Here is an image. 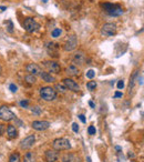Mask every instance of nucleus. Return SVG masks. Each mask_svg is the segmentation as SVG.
Instances as JSON below:
<instances>
[{
	"instance_id": "1",
	"label": "nucleus",
	"mask_w": 144,
	"mask_h": 162,
	"mask_svg": "<svg viewBox=\"0 0 144 162\" xmlns=\"http://www.w3.org/2000/svg\"><path fill=\"white\" fill-rule=\"evenodd\" d=\"M52 148L53 150L57 151H63V150H70L71 149V143L70 141L65 139V138H58L52 142Z\"/></svg>"
},
{
	"instance_id": "2",
	"label": "nucleus",
	"mask_w": 144,
	"mask_h": 162,
	"mask_svg": "<svg viewBox=\"0 0 144 162\" xmlns=\"http://www.w3.org/2000/svg\"><path fill=\"white\" fill-rule=\"evenodd\" d=\"M40 97L44 101H53L57 98V91L51 87H43L40 89Z\"/></svg>"
},
{
	"instance_id": "3",
	"label": "nucleus",
	"mask_w": 144,
	"mask_h": 162,
	"mask_svg": "<svg viewBox=\"0 0 144 162\" xmlns=\"http://www.w3.org/2000/svg\"><path fill=\"white\" fill-rule=\"evenodd\" d=\"M23 27H25L26 31L29 32V34H33L36 31L39 30L40 25L33 18H30V17H28V18L25 19V22H23Z\"/></svg>"
},
{
	"instance_id": "4",
	"label": "nucleus",
	"mask_w": 144,
	"mask_h": 162,
	"mask_svg": "<svg viewBox=\"0 0 144 162\" xmlns=\"http://www.w3.org/2000/svg\"><path fill=\"white\" fill-rule=\"evenodd\" d=\"M117 25L115 23H112V22H107L104 23L101 28V34L105 37H111V36H114L117 34Z\"/></svg>"
},
{
	"instance_id": "5",
	"label": "nucleus",
	"mask_w": 144,
	"mask_h": 162,
	"mask_svg": "<svg viewBox=\"0 0 144 162\" xmlns=\"http://www.w3.org/2000/svg\"><path fill=\"white\" fill-rule=\"evenodd\" d=\"M15 118V113L10 110L7 106H1L0 107V120H2V121H11Z\"/></svg>"
},
{
	"instance_id": "6",
	"label": "nucleus",
	"mask_w": 144,
	"mask_h": 162,
	"mask_svg": "<svg viewBox=\"0 0 144 162\" xmlns=\"http://www.w3.org/2000/svg\"><path fill=\"white\" fill-rule=\"evenodd\" d=\"M78 47V39L74 34H71L67 38L65 45H63V49L65 51H73Z\"/></svg>"
},
{
	"instance_id": "7",
	"label": "nucleus",
	"mask_w": 144,
	"mask_h": 162,
	"mask_svg": "<svg viewBox=\"0 0 144 162\" xmlns=\"http://www.w3.org/2000/svg\"><path fill=\"white\" fill-rule=\"evenodd\" d=\"M34 142H36V137L34 135H30L26 137L25 139H22L21 142H20V148L23 150L30 149V148L33 147Z\"/></svg>"
},
{
	"instance_id": "8",
	"label": "nucleus",
	"mask_w": 144,
	"mask_h": 162,
	"mask_svg": "<svg viewBox=\"0 0 144 162\" xmlns=\"http://www.w3.org/2000/svg\"><path fill=\"white\" fill-rule=\"evenodd\" d=\"M43 63H44V67L48 69L49 72H51V74H60L61 67L57 61H44Z\"/></svg>"
},
{
	"instance_id": "9",
	"label": "nucleus",
	"mask_w": 144,
	"mask_h": 162,
	"mask_svg": "<svg viewBox=\"0 0 144 162\" xmlns=\"http://www.w3.org/2000/svg\"><path fill=\"white\" fill-rule=\"evenodd\" d=\"M63 81V85L65 86V88L69 89V90H71V91L73 92H79L80 91V86L78 85L74 80L70 79V78H65V79L62 80Z\"/></svg>"
},
{
	"instance_id": "10",
	"label": "nucleus",
	"mask_w": 144,
	"mask_h": 162,
	"mask_svg": "<svg viewBox=\"0 0 144 162\" xmlns=\"http://www.w3.org/2000/svg\"><path fill=\"white\" fill-rule=\"evenodd\" d=\"M32 128L34 129V130H37V131H44V130H47V129L50 128V125H51V123L49 122V121H41V120H37V121H33L32 122Z\"/></svg>"
},
{
	"instance_id": "11",
	"label": "nucleus",
	"mask_w": 144,
	"mask_h": 162,
	"mask_svg": "<svg viewBox=\"0 0 144 162\" xmlns=\"http://www.w3.org/2000/svg\"><path fill=\"white\" fill-rule=\"evenodd\" d=\"M59 159V153L57 150H47L44 153V160L47 162H55Z\"/></svg>"
},
{
	"instance_id": "12",
	"label": "nucleus",
	"mask_w": 144,
	"mask_h": 162,
	"mask_svg": "<svg viewBox=\"0 0 144 162\" xmlns=\"http://www.w3.org/2000/svg\"><path fill=\"white\" fill-rule=\"evenodd\" d=\"M26 71L29 72V74H32V76H38V74H41V68L36 63H29L26 66Z\"/></svg>"
},
{
	"instance_id": "13",
	"label": "nucleus",
	"mask_w": 144,
	"mask_h": 162,
	"mask_svg": "<svg viewBox=\"0 0 144 162\" xmlns=\"http://www.w3.org/2000/svg\"><path fill=\"white\" fill-rule=\"evenodd\" d=\"M86 55L83 53V51H79L76 53V56H74L73 62L78 64H83L86 62Z\"/></svg>"
},
{
	"instance_id": "14",
	"label": "nucleus",
	"mask_w": 144,
	"mask_h": 162,
	"mask_svg": "<svg viewBox=\"0 0 144 162\" xmlns=\"http://www.w3.org/2000/svg\"><path fill=\"white\" fill-rule=\"evenodd\" d=\"M65 74H69V76H71V77H74V76H78V74H80V70L77 66L71 64V66H69V67L65 69Z\"/></svg>"
},
{
	"instance_id": "15",
	"label": "nucleus",
	"mask_w": 144,
	"mask_h": 162,
	"mask_svg": "<svg viewBox=\"0 0 144 162\" xmlns=\"http://www.w3.org/2000/svg\"><path fill=\"white\" fill-rule=\"evenodd\" d=\"M7 135L10 139H15V138L18 137V131H17V129L16 127H13L12 124H9L7 127Z\"/></svg>"
},
{
	"instance_id": "16",
	"label": "nucleus",
	"mask_w": 144,
	"mask_h": 162,
	"mask_svg": "<svg viewBox=\"0 0 144 162\" xmlns=\"http://www.w3.org/2000/svg\"><path fill=\"white\" fill-rule=\"evenodd\" d=\"M40 77H41V79H42L43 81H46V82H48V83H52V82H54V81H55L54 77L51 76V74H49V72H44V71H41Z\"/></svg>"
},
{
	"instance_id": "17",
	"label": "nucleus",
	"mask_w": 144,
	"mask_h": 162,
	"mask_svg": "<svg viewBox=\"0 0 144 162\" xmlns=\"http://www.w3.org/2000/svg\"><path fill=\"white\" fill-rule=\"evenodd\" d=\"M107 13L109 16H112V17H119V16L123 15V9L120 6H117L115 8H113L112 10L107 11Z\"/></svg>"
},
{
	"instance_id": "18",
	"label": "nucleus",
	"mask_w": 144,
	"mask_h": 162,
	"mask_svg": "<svg viewBox=\"0 0 144 162\" xmlns=\"http://www.w3.org/2000/svg\"><path fill=\"white\" fill-rule=\"evenodd\" d=\"M138 76H139V71H134L133 74H132L131 78H130V89H132L134 87V83L138 79Z\"/></svg>"
},
{
	"instance_id": "19",
	"label": "nucleus",
	"mask_w": 144,
	"mask_h": 162,
	"mask_svg": "<svg viewBox=\"0 0 144 162\" xmlns=\"http://www.w3.org/2000/svg\"><path fill=\"white\" fill-rule=\"evenodd\" d=\"M9 162H21V158L18 152H13L11 156L9 157Z\"/></svg>"
},
{
	"instance_id": "20",
	"label": "nucleus",
	"mask_w": 144,
	"mask_h": 162,
	"mask_svg": "<svg viewBox=\"0 0 144 162\" xmlns=\"http://www.w3.org/2000/svg\"><path fill=\"white\" fill-rule=\"evenodd\" d=\"M23 162H34V157L32 152H27L23 157Z\"/></svg>"
},
{
	"instance_id": "21",
	"label": "nucleus",
	"mask_w": 144,
	"mask_h": 162,
	"mask_svg": "<svg viewBox=\"0 0 144 162\" xmlns=\"http://www.w3.org/2000/svg\"><path fill=\"white\" fill-rule=\"evenodd\" d=\"M54 90H55V91H59V92L65 93L68 89L65 88V86L63 85V83H57V85H55V87H54Z\"/></svg>"
},
{
	"instance_id": "22",
	"label": "nucleus",
	"mask_w": 144,
	"mask_h": 162,
	"mask_svg": "<svg viewBox=\"0 0 144 162\" xmlns=\"http://www.w3.org/2000/svg\"><path fill=\"white\" fill-rule=\"evenodd\" d=\"M25 80L27 81V83H29V85H33V83H36V81H37L36 76H32V74H28V76H26Z\"/></svg>"
},
{
	"instance_id": "23",
	"label": "nucleus",
	"mask_w": 144,
	"mask_h": 162,
	"mask_svg": "<svg viewBox=\"0 0 144 162\" xmlns=\"http://www.w3.org/2000/svg\"><path fill=\"white\" fill-rule=\"evenodd\" d=\"M76 157L73 156V154H65V156H63V158H62V162H73L76 161Z\"/></svg>"
},
{
	"instance_id": "24",
	"label": "nucleus",
	"mask_w": 144,
	"mask_h": 162,
	"mask_svg": "<svg viewBox=\"0 0 144 162\" xmlns=\"http://www.w3.org/2000/svg\"><path fill=\"white\" fill-rule=\"evenodd\" d=\"M97 82L95 81H89V82L86 83V88H88V90H90V91H93V90H95V88H97Z\"/></svg>"
},
{
	"instance_id": "25",
	"label": "nucleus",
	"mask_w": 144,
	"mask_h": 162,
	"mask_svg": "<svg viewBox=\"0 0 144 162\" xmlns=\"http://www.w3.org/2000/svg\"><path fill=\"white\" fill-rule=\"evenodd\" d=\"M62 34V30L60 29V28H55V29H53V31L51 32V36H52L53 38H58L60 37V34Z\"/></svg>"
},
{
	"instance_id": "26",
	"label": "nucleus",
	"mask_w": 144,
	"mask_h": 162,
	"mask_svg": "<svg viewBox=\"0 0 144 162\" xmlns=\"http://www.w3.org/2000/svg\"><path fill=\"white\" fill-rule=\"evenodd\" d=\"M86 78H89V79H93V78L95 77V71L92 70V69H90V70L86 71Z\"/></svg>"
},
{
	"instance_id": "27",
	"label": "nucleus",
	"mask_w": 144,
	"mask_h": 162,
	"mask_svg": "<svg viewBox=\"0 0 144 162\" xmlns=\"http://www.w3.org/2000/svg\"><path fill=\"white\" fill-rule=\"evenodd\" d=\"M95 132H97V130H95V128L93 125H90L89 128H88V133H89L90 135H94Z\"/></svg>"
},
{
	"instance_id": "28",
	"label": "nucleus",
	"mask_w": 144,
	"mask_h": 162,
	"mask_svg": "<svg viewBox=\"0 0 144 162\" xmlns=\"http://www.w3.org/2000/svg\"><path fill=\"white\" fill-rule=\"evenodd\" d=\"M31 111L33 113H36V114H40L41 113V108L40 107H33L32 109H31Z\"/></svg>"
},
{
	"instance_id": "29",
	"label": "nucleus",
	"mask_w": 144,
	"mask_h": 162,
	"mask_svg": "<svg viewBox=\"0 0 144 162\" xmlns=\"http://www.w3.org/2000/svg\"><path fill=\"white\" fill-rule=\"evenodd\" d=\"M20 106L26 109V108H28V106H29V101L28 100H21L20 101Z\"/></svg>"
},
{
	"instance_id": "30",
	"label": "nucleus",
	"mask_w": 144,
	"mask_h": 162,
	"mask_svg": "<svg viewBox=\"0 0 144 162\" xmlns=\"http://www.w3.org/2000/svg\"><path fill=\"white\" fill-rule=\"evenodd\" d=\"M5 131H6V127H5V124L0 123V137L5 133Z\"/></svg>"
},
{
	"instance_id": "31",
	"label": "nucleus",
	"mask_w": 144,
	"mask_h": 162,
	"mask_svg": "<svg viewBox=\"0 0 144 162\" xmlns=\"http://www.w3.org/2000/svg\"><path fill=\"white\" fill-rule=\"evenodd\" d=\"M124 88V81L123 80H120V81H118V89H123Z\"/></svg>"
},
{
	"instance_id": "32",
	"label": "nucleus",
	"mask_w": 144,
	"mask_h": 162,
	"mask_svg": "<svg viewBox=\"0 0 144 162\" xmlns=\"http://www.w3.org/2000/svg\"><path fill=\"white\" fill-rule=\"evenodd\" d=\"M9 89H10V91L11 92H16L17 90H18V88H17V86L16 85H13V83H11L9 86Z\"/></svg>"
},
{
	"instance_id": "33",
	"label": "nucleus",
	"mask_w": 144,
	"mask_h": 162,
	"mask_svg": "<svg viewBox=\"0 0 144 162\" xmlns=\"http://www.w3.org/2000/svg\"><path fill=\"white\" fill-rule=\"evenodd\" d=\"M72 130H73L74 132L79 131V125H78V123H76V122L72 123Z\"/></svg>"
},
{
	"instance_id": "34",
	"label": "nucleus",
	"mask_w": 144,
	"mask_h": 162,
	"mask_svg": "<svg viewBox=\"0 0 144 162\" xmlns=\"http://www.w3.org/2000/svg\"><path fill=\"white\" fill-rule=\"evenodd\" d=\"M136 80H138V82L140 83V86H142V85H143V76H142V74H141V76H138V79H136Z\"/></svg>"
},
{
	"instance_id": "35",
	"label": "nucleus",
	"mask_w": 144,
	"mask_h": 162,
	"mask_svg": "<svg viewBox=\"0 0 144 162\" xmlns=\"http://www.w3.org/2000/svg\"><path fill=\"white\" fill-rule=\"evenodd\" d=\"M13 26H12V22L11 21H9V27H8V31H9L10 34H11V32H13Z\"/></svg>"
},
{
	"instance_id": "36",
	"label": "nucleus",
	"mask_w": 144,
	"mask_h": 162,
	"mask_svg": "<svg viewBox=\"0 0 144 162\" xmlns=\"http://www.w3.org/2000/svg\"><path fill=\"white\" fill-rule=\"evenodd\" d=\"M79 119L81 120V122H82V123H86V117L83 116V114H80Z\"/></svg>"
},
{
	"instance_id": "37",
	"label": "nucleus",
	"mask_w": 144,
	"mask_h": 162,
	"mask_svg": "<svg viewBox=\"0 0 144 162\" xmlns=\"http://www.w3.org/2000/svg\"><path fill=\"white\" fill-rule=\"evenodd\" d=\"M122 93H121V92H115V95H114V98H122Z\"/></svg>"
},
{
	"instance_id": "38",
	"label": "nucleus",
	"mask_w": 144,
	"mask_h": 162,
	"mask_svg": "<svg viewBox=\"0 0 144 162\" xmlns=\"http://www.w3.org/2000/svg\"><path fill=\"white\" fill-rule=\"evenodd\" d=\"M16 121V123H18L19 125H20V127H23V123H22V121H20V120H18L17 119V118H15V119H13Z\"/></svg>"
},
{
	"instance_id": "39",
	"label": "nucleus",
	"mask_w": 144,
	"mask_h": 162,
	"mask_svg": "<svg viewBox=\"0 0 144 162\" xmlns=\"http://www.w3.org/2000/svg\"><path fill=\"white\" fill-rule=\"evenodd\" d=\"M89 106L91 108H95V106H94V103H93V102H92V101H89Z\"/></svg>"
},
{
	"instance_id": "40",
	"label": "nucleus",
	"mask_w": 144,
	"mask_h": 162,
	"mask_svg": "<svg viewBox=\"0 0 144 162\" xmlns=\"http://www.w3.org/2000/svg\"><path fill=\"white\" fill-rule=\"evenodd\" d=\"M0 9H1V10H2V11H3V10H6V9H7V7H5V6H1V7H0Z\"/></svg>"
},
{
	"instance_id": "41",
	"label": "nucleus",
	"mask_w": 144,
	"mask_h": 162,
	"mask_svg": "<svg viewBox=\"0 0 144 162\" xmlns=\"http://www.w3.org/2000/svg\"><path fill=\"white\" fill-rule=\"evenodd\" d=\"M129 157H132V158H134V154H133V153H131V152H130V153H129Z\"/></svg>"
},
{
	"instance_id": "42",
	"label": "nucleus",
	"mask_w": 144,
	"mask_h": 162,
	"mask_svg": "<svg viewBox=\"0 0 144 162\" xmlns=\"http://www.w3.org/2000/svg\"><path fill=\"white\" fill-rule=\"evenodd\" d=\"M115 149H117L118 151H121V150H122V149H121V147H115Z\"/></svg>"
},
{
	"instance_id": "43",
	"label": "nucleus",
	"mask_w": 144,
	"mask_h": 162,
	"mask_svg": "<svg viewBox=\"0 0 144 162\" xmlns=\"http://www.w3.org/2000/svg\"><path fill=\"white\" fill-rule=\"evenodd\" d=\"M86 160H88V162H92V161H91V158H88Z\"/></svg>"
},
{
	"instance_id": "44",
	"label": "nucleus",
	"mask_w": 144,
	"mask_h": 162,
	"mask_svg": "<svg viewBox=\"0 0 144 162\" xmlns=\"http://www.w3.org/2000/svg\"><path fill=\"white\" fill-rule=\"evenodd\" d=\"M1 71H2V69H1V66H0V76H1Z\"/></svg>"
},
{
	"instance_id": "45",
	"label": "nucleus",
	"mask_w": 144,
	"mask_h": 162,
	"mask_svg": "<svg viewBox=\"0 0 144 162\" xmlns=\"http://www.w3.org/2000/svg\"><path fill=\"white\" fill-rule=\"evenodd\" d=\"M43 2H44V3H47V2H48V0H43Z\"/></svg>"
}]
</instances>
